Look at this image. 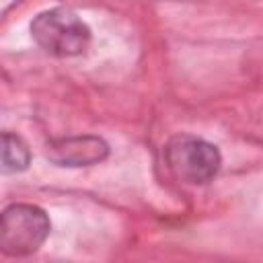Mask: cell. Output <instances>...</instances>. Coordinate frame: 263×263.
Wrapping results in <instances>:
<instances>
[{
  "mask_svg": "<svg viewBox=\"0 0 263 263\" xmlns=\"http://www.w3.org/2000/svg\"><path fill=\"white\" fill-rule=\"evenodd\" d=\"M31 37L45 53L72 58L86 51L90 43V29L76 12L68 8H51L33 18Z\"/></svg>",
  "mask_w": 263,
  "mask_h": 263,
  "instance_id": "6da1fadb",
  "label": "cell"
},
{
  "mask_svg": "<svg viewBox=\"0 0 263 263\" xmlns=\"http://www.w3.org/2000/svg\"><path fill=\"white\" fill-rule=\"evenodd\" d=\"M166 168L187 185H205L214 181L220 171V150L203 138L177 134L162 150Z\"/></svg>",
  "mask_w": 263,
  "mask_h": 263,
  "instance_id": "7a4b0ae2",
  "label": "cell"
},
{
  "mask_svg": "<svg viewBox=\"0 0 263 263\" xmlns=\"http://www.w3.org/2000/svg\"><path fill=\"white\" fill-rule=\"evenodd\" d=\"M51 222L45 210L33 203H12L2 212L0 247L10 257L35 253L49 236Z\"/></svg>",
  "mask_w": 263,
  "mask_h": 263,
  "instance_id": "3957f363",
  "label": "cell"
},
{
  "mask_svg": "<svg viewBox=\"0 0 263 263\" xmlns=\"http://www.w3.org/2000/svg\"><path fill=\"white\" fill-rule=\"evenodd\" d=\"M109 146L99 136H70L47 144V158L58 166H90L105 160Z\"/></svg>",
  "mask_w": 263,
  "mask_h": 263,
  "instance_id": "277c9868",
  "label": "cell"
},
{
  "mask_svg": "<svg viewBox=\"0 0 263 263\" xmlns=\"http://www.w3.org/2000/svg\"><path fill=\"white\" fill-rule=\"evenodd\" d=\"M31 152L25 140L16 134H2V171L4 173H21L29 166Z\"/></svg>",
  "mask_w": 263,
  "mask_h": 263,
  "instance_id": "5b68a950",
  "label": "cell"
}]
</instances>
